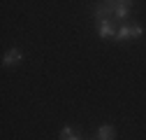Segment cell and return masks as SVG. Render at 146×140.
<instances>
[{
  "mask_svg": "<svg viewBox=\"0 0 146 140\" xmlns=\"http://www.w3.org/2000/svg\"><path fill=\"white\" fill-rule=\"evenodd\" d=\"M141 33H144V28L137 26V24H123V26L118 28V33H116V38H114V40L123 42V40H130V38H139Z\"/></svg>",
  "mask_w": 146,
  "mask_h": 140,
  "instance_id": "cell-1",
  "label": "cell"
},
{
  "mask_svg": "<svg viewBox=\"0 0 146 140\" xmlns=\"http://www.w3.org/2000/svg\"><path fill=\"white\" fill-rule=\"evenodd\" d=\"M114 9H116V3H95V19L102 21V19H114Z\"/></svg>",
  "mask_w": 146,
  "mask_h": 140,
  "instance_id": "cell-2",
  "label": "cell"
},
{
  "mask_svg": "<svg viewBox=\"0 0 146 140\" xmlns=\"http://www.w3.org/2000/svg\"><path fill=\"white\" fill-rule=\"evenodd\" d=\"M98 33H100V38H116V19H102L98 21Z\"/></svg>",
  "mask_w": 146,
  "mask_h": 140,
  "instance_id": "cell-3",
  "label": "cell"
},
{
  "mask_svg": "<svg viewBox=\"0 0 146 140\" xmlns=\"http://www.w3.org/2000/svg\"><path fill=\"white\" fill-rule=\"evenodd\" d=\"M130 5L132 3H127V0H118L116 9H114V19H125V16L130 14Z\"/></svg>",
  "mask_w": 146,
  "mask_h": 140,
  "instance_id": "cell-4",
  "label": "cell"
},
{
  "mask_svg": "<svg viewBox=\"0 0 146 140\" xmlns=\"http://www.w3.org/2000/svg\"><path fill=\"white\" fill-rule=\"evenodd\" d=\"M19 61H21V51L19 49H9L7 54L3 56V65H16Z\"/></svg>",
  "mask_w": 146,
  "mask_h": 140,
  "instance_id": "cell-5",
  "label": "cell"
},
{
  "mask_svg": "<svg viewBox=\"0 0 146 140\" xmlns=\"http://www.w3.org/2000/svg\"><path fill=\"white\" fill-rule=\"evenodd\" d=\"M116 133H114V126H109V124H102L98 129V140H114Z\"/></svg>",
  "mask_w": 146,
  "mask_h": 140,
  "instance_id": "cell-6",
  "label": "cell"
},
{
  "mask_svg": "<svg viewBox=\"0 0 146 140\" xmlns=\"http://www.w3.org/2000/svg\"><path fill=\"white\" fill-rule=\"evenodd\" d=\"M60 140H81V138L77 135V131H74V129H70V126H65V129L60 131Z\"/></svg>",
  "mask_w": 146,
  "mask_h": 140,
  "instance_id": "cell-7",
  "label": "cell"
}]
</instances>
